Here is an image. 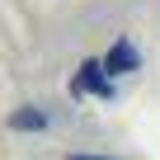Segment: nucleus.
I'll use <instances>...</instances> for the list:
<instances>
[{
  "label": "nucleus",
  "instance_id": "nucleus-1",
  "mask_svg": "<svg viewBox=\"0 0 160 160\" xmlns=\"http://www.w3.org/2000/svg\"><path fill=\"white\" fill-rule=\"evenodd\" d=\"M75 94H99V99H113V80L104 71V61H85L75 75Z\"/></svg>",
  "mask_w": 160,
  "mask_h": 160
},
{
  "label": "nucleus",
  "instance_id": "nucleus-2",
  "mask_svg": "<svg viewBox=\"0 0 160 160\" xmlns=\"http://www.w3.org/2000/svg\"><path fill=\"white\" fill-rule=\"evenodd\" d=\"M137 61H141L137 47H132L127 38H118V42L108 47V57H104V71H108V75H127V71H137Z\"/></svg>",
  "mask_w": 160,
  "mask_h": 160
},
{
  "label": "nucleus",
  "instance_id": "nucleus-3",
  "mask_svg": "<svg viewBox=\"0 0 160 160\" xmlns=\"http://www.w3.org/2000/svg\"><path fill=\"white\" fill-rule=\"evenodd\" d=\"M10 127H14V132H19V127H24V132H38V127H42V113H38V108H24V113L10 118Z\"/></svg>",
  "mask_w": 160,
  "mask_h": 160
},
{
  "label": "nucleus",
  "instance_id": "nucleus-4",
  "mask_svg": "<svg viewBox=\"0 0 160 160\" xmlns=\"http://www.w3.org/2000/svg\"><path fill=\"white\" fill-rule=\"evenodd\" d=\"M66 160H104V155H66Z\"/></svg>",
  "mask_w": 160,
  "mask_h": 160
}]
</instances>
